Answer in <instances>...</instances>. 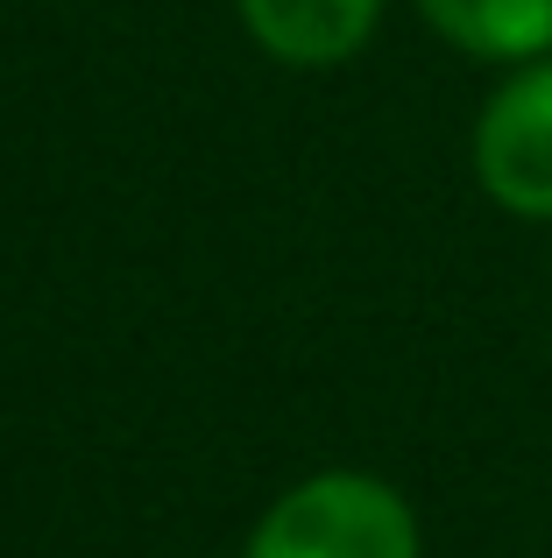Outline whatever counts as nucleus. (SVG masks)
<instances>
[{"instance_id": "nucleus-1", "label": "nucleus", "mask_w": 552, "mask_h": 558, "mask_svg": "<svg viewBox=\"0 0 552 558\" xmlns=\"http://www.w3.org/2000/svg\"><path fill=\"white\" fill-rule=\"evenodd\" d=\"M241 558H425L418 517L389 481L333 466L276 495Z\"/></svg>"}, {"instance_id": "nucleus-3", "label": "nucleus", "mask_w": 552, "mask_h": 558, "mask_svg": "<svg viewBox=\"0 0 552 558\" xmlns=\"http://www.w3.org/2000/svg\"><path fill=\"white\" fill-rule=\"evenodd\" d=\"M235 8L276 64L298 71L347 64L383 22V0H235Z\"/></svg>"}, {"instance_id": "nucleus-4", "label": "nucleus", "mask_w": 552, "mask_h": 558, "mask_svg": "<svg viewBox=\"0 0 552 558\" xmlns=\"http://www.w3.org/2000/svg\"><path fill=\"white\" fill-rule=\"evenodd\" d=\"M454 50L482 64H539L552 57V0H418Z\"/></svg>"}, {"instance_id": "nucleus-2", "label": "nucleus", "mask_w": 552, "mask_h": 558, "mask_svg": "<svg viewBox=\"0 0 552 558\" xmlns=\"http://www.w3.org/2000/svg\"><path fill=\"white\" fill-rule=\"evenodd\" d=\"M475 178L517 219H552V57L517 64L475 121Z\"/></svg>"}]
</instances>
